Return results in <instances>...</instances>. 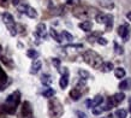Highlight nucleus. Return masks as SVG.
<instances>
[{
    "instance_id": "c9c22d12",
    "label": "nucleus",
    "mask_w": 131,
    "mask_h": 118,
    "mask_svg": "<svg viewBox=\"0 0 131 118\" xmlns=\"http://www.w3.org/2000/svg\"><path fill=\"white\" fill-rule=\"evenodd\" d=\"M8 0H0V6H7Z\"/></svg>"
},
{
    "instance_id": "6ab92c4d",
    "label": "nucleus",
    "mask_w": 131,
    "mask_h": 118,
    "mask_svg": "<svg viewBox=\"0 0 131 118\" xmlns=\"http://www.w3.org/2000/svg\"><path fill=\"white\" fill-rule=\"evenodd\" d=\"M125 75H126V72H125V70H124L123 67H117V69H114V76L117 78H124Z\"/></svg>"
},
{
    "instance_id": "0eeeda50",
    "label": "nucleus",
    "mask_w": 131,
    "mask_h": 118,
    "mask_svg": "<svg viewBox=\"0 0 131 118\" xmlns=\"http://www.w3.org/2000/svg\"><path fill=\"white\" fill-rule=\"evenodd\" d=\"M18 10H19V12H22V13H25L28 17H30V18H36L37 17V12H36V10L34 7H31V6H29V5L24 4V5H20L19 7H18Z\"/></svg>"
},
{
    "instance_id": "2f4dec72",
    "label": "nucleus",
    "mask_w": 131,
    "mask_h": 118,
    "mask_svg": "<svg viewBox=\"0 0 131 118\" xmlns=\"http://www.w3.org/2000/svg\"><path fill=\"white\" fill-rule=\"evenodd\" d=\"M52 63L54 64V66L58 69V70H60V60L58 58H53L52 59Z\"/></svg>"
},
{
    "instance_id": "cd10ccee",
    "label": "nucleus",
    "mask_w": 131,
    "mask_h": 118,
    "mask_svg": "<svg viewBox=\"0 0 131 118\" xmlns=\"http://www.w3.org/2000/svg\"><path fill=\"white\" fill-rule=\"evenodd\" d=\"M78 75L82 77V80H88L90 78V75H89V72L85 70H78Z\"/></svg>"
},
{
    "instance_id": "72a5a7b5",
    "label": "nucleus",
    "mask_w": 131,
    "mask_h": 118,
    "mask_svg": "<svg viewBox=\"0 0 131 118\" xmlns=\"http://www.w3.org/2000/svg\"><path fill=\"white\" fill-rule=\"evenodd\" d=\"M76 114H77V117L78 118H87V114L84 113V112H82V111H77Z\"/></svg>"
},
{
    "instance_id": "393cba45",
    "label": "nucleus",
    "mask_w": 131,
    "mask_h": 118,
    "mask_svg": "<svg viewBox=\"0 0 131 118\" xmlns=\"http://www.w3.org/2000/svg\"><path fill=\"white\" fill-rule=\"evenodd\" d=\"M27 55H28L30 59H36L39 57V53H37L35 50H28V51H27Z\"/></svg>"
},
{
    "instance_id": "f704fd0d",
    "label": "nucleus",
    "mask_w": 131,
    "mask_h": 118,
    "mask_svg": "<svg viewBox=\"0 0 131 118\" xmlns=\"http://www.w3.org/2000/svg\"><path fill=\"white\" fill-rule=\"evenodd\" d=\"M80 4V0H68V5H76Z\"/></svg>"
},
{
    "instance_id": "a211bd4d",
    "label": "nucleus",
    "mask_w": 131,
    "mask_h": 118,
    "mask_svg": "<svg viewBox=\"0 0 131 118\" xmlns=\"http://www.w3.org/2000/svg\"><path fill=\"white\" fill-rule=\"evenodd\" d=\"M119 88L122 91H126L131 88V78H125L119 83Z\"/></svg>"
},
{
    "instance_id": "7c9ffc66",
    "label": "nucleus",
    "mask_w": 131,
    "mask_h": 118,
    "mask_svg": "<svg viewBox=\"0 0 131 118\" xmlns=\"http://www.w3.org/2000/svg\"><path fill=\"white\" fill-rule=\"evenodd\" d=\"M114 47H115V53H117V54H123V53H124L123 47H122V46H119L117 42H114Z\"/></svg>"
},
{
    "instance_id": "423d86ee",
    "label": "nucleus",
    "mask_w": 131,
    "mask_h": 118,
    "mask_svg": "<svg viewBox=\"0 0 131 118\" xmlns=\"http://www.w3.org/2000/svg\"><path fill=\"white\" fill-rule=\"evenodd\" d=\"M118 35L123 39V41H127L130 39V35H131V28L129 24H122L118 27Z\"/></svg>"
},
{
    "instance_id": "dca6fc26",
    "label": "nucleus",
    "mask_w": 131,
    "mask_h": 118,
    "mask_svg": "<svg viewBox=\"0 0 131 118\" xmlns=\"http://www.w3.org/2000/svg\"><path fill=\"white\" fill-rule=\"evenodd\" d=\"M99 4L101 7L107 8V10H113L114 8V3L112 0H99Z\"/></svg>"
},
{
    "instance_id": "4468645a",
    "label": "nucleus",
    "mask_w": 131,
    "mask_h": 118,
    "mask_svg": "<svg viewBox=\"0 0 131 118\" xmlns=\"http://www.w3.org/2000/svg\"><path fill=\"white\" fill-rule=\"evenodd\" d=\"M41 66H42L41 60H39V59L34 60V63H32V65H31V69H30V74H31V75H36V74L40 71Z\"/></svg>"
},
{
    "instance_id": "5701e85b",
    "label": "nucleus",
    "mask_w": 131,
    "mask_h": 118,
    "mask_svg": "<svg viewBox=\"0 0 131 118\" xmlns=\"http://www.w3.org/2000/svg\"><path fill=\"white\" fill-rule=\"evenodd\" d=\"M49 34H51V36H52V37H53L54 40H56L57 42H61V41H63L61 36H60L59 34L56 32V29H53V28H52V29H49Z\"/></svg>"
},
{
    "instance_id": "9d476101",
    "label": "nucleus",
    "mask_w": 131,
    "mask_h": 118,
    "mask_svg": "<svg viewBox=\"0 0 131 118\" xmlns=\"http://www.w3.org/2000/svg\"><path fill=\"white\" fill-rule=\"evenodd\" d=\"M102 102H103V96L102 95H96L93 100H87L85 104H87V106L89 107V109H94V107L100 106Z\"/></svg>"
},
{
    "instance_id": "b1692460",
    "label": "nucleus",
    "mask_w": 131,
    "mask_h": 118,
    "mask_svg": "<svg viewBox=\"0 0 131 118\" xmlns=\"http://www.w3.org/2000/svg\"><path fill=\"white\" fill-rule=\"evenodd\" d=\"M107 17H108V15H106V13H99V15L96 16V21H97V23H100V24H105L106 21H107Z\"/></svg>"
},
{
    "instance_id": "4c0bfd02",
    "label": "nucleus",
    "mask_w": 131,
    "mask_h": 118,
    "mask_svg": "<svg viewBox=\"0 0 131 118\" xmlns=\"http://www.w3.org/2000/svg\"><path fill=\"white\" fill-rule=\"evenodd\" d=\"M126 18H127V19H129V21H130V22H131V11H129V12H127V13H126Z\"/></svg>"
},
{
    "instance_id": "aec40b11",
    "label": "nucleus",
    "mask_w": 131,
    "mask_h": 118,
    "mask_svg": "<svg viewBox=\"0 0 131 118\" xmlns=\"http://www.w3.org/2000/svg\"><path fill=\"white\" fill-rule=\"evenodd\" d=\"M54 94H56V91H54L53 88H47V89H45V91L42 92V96L48 98V99L53 98V96H54Z\"/></svg>"
},
{
    "instance_id": "1a4fd4ad",
    "label": "nucleus",
    "mask_w": 131,
    "mask_h": 118,
    "mask_svg": "<svg viewBox=\"0 0 131 118\" xmlns=\"http://www.w3.org/2000/svg\"><path fill=\"white\" fill-rule=\"evenodd\" d=\"M32 116V107L31 104L29 101H24L22 104V117L23 118H29Z\"/></svg>"
},
{
    "instance_id": "412c9836",
    "label": "nucleus",
    "mask_w": 131,
    "mask_h": 118,
    "mask_svg": "<svg viewBox=\"0 0 131 118\" xmlns=\"http://www.w3.org/2000/svg\"><path fill=\"white\" fill-rule=\"evenodd\" d=\"M105 25H106V32H111L112 28H113V16H112V15H108Z\"/></svg>"
},
{
    "instance_id": "c756f323",
    "label": "nucleus",
    "mask_w": 131,
    "mask_h": 118,
    "mask_svg": "<svg viewBox=\"0 0 131 118\" xmlns=\"http://www.w3.org/2000/svg\"><path fill=\"white\" fill-rule=\"evenodd\" d=\"M97 43L101 45V46H106V45L108 43V40L105 39V37H102V36H100V37H97Z\"/></svg>"
},
{
    "instance_id": "4be33fe9",
    "label": "nucleus",
    "mask_w": 131,
    "mask_h": 118,
    "mask_svg": "<svg viewBox=\"0 0 131 118\" xmlns=\"http://www.w3.org/2000/svg\"><path fill=\"white\" fill-rule=\"evenodd\" d=\"M41 82H42V84H43V86H47L48 87L52 82H53V80H52L51 76L46 74V75H42V77H41Z\"/></svg>"
},
{
    "instance_id": "9b49d317",
    "label": "nucleus",
    "mask_w": 131,
    "mask_h": 118,
    "mask_svg": "<svg viewBox=\"0 0 131 118\" xmlns=\"http://www.w3.org/2000/svg\"><path fill=\"white\" fill-rule=\"evenodd\" d=\"M7 84H8V77L6 75V72L4 71V69L0 66V92L4 91Z\"/></svg>"
},
{
    "instance_id": "ddd939ff",
    "label": "nucleus",
    "mask_w": 131,
    "mask_h": 118,
    "mask_svg": "<svg viewBox=\"0 0 131 118\" xmlns=\"http://www.w3.org/2000/svg\"><path fill=\"white\" fill-rule=\"evenodd\" d=\"M82 96V91H81L80 88H72L71 91H70V98L73 100V101H77L78 99Z\"/></svg>"
},
{
    "instance_id": "a878e982",
    "label": "nucleus",
    "mask_w": 131,
    "mask_h": 118,
    "mask_svg": "<svg viewBox=\"0 0 131 118\" xmlns=\"http://www.w3.org/2000/svg\"><path fill=\"white\" fill-rule=\"evenodd\" d=\"M126 114L127 112L125 110H123V109H119V110L115 111V116L118 118H126Z\"/></svg>"
},
{
    "instance_id": "f3484780",
    "label": "nucleus",
    "mask_w": 131,
    "mask_h": 118,
    "mask_svg": "<svg viewBox=\"0 0 131 118\" xmlns=\"http://www.w3.org/2000/svg\"><path fill=\"white\" fill-rule=\"evenodd\" d=\"M113 64L111 62H106V63H102L101 64V66H100L99 70H101L102 72H110V71L113 70Z\"/></svg>"
},
{
    "instance_id": "bb28decb",
    "label": "nucleus",
    "mask_w": 131,
    "mask_h": 118,
    "mask_svg": "<svg viewBox=\"0 0 131 118\" xmlns=\"http://www.w3.org/2000/svg\"><path fill=\"white\" fill-rule=\"evenodd\" d=\"M100 35H101V33L100 32H94L90 36H88V41H89V42H93L95 39L97 40V37H100Z\"/></svg>"
},
{
    "instance_id": "f257e3e1",
    "label": "nucleus",
    "mask_w": 131,
    "mask_h": 118,
    "mask_svg": "<svg viewBox=\"0 0 131 118\" xmlns=\"http://www.w3.org/2000/svg\"><path fill=\"white\" fill-rule=\"evenodd\" d=\"M20 98H22L20 92L19 91H15L13 93H11V94L6 98L5 102L1 105V106H0V109L3 110V112H4V113L13 114L17 111V107L19 106Z\"/></svg>"
},
{
    "instance_id": "39448f33",
    "label": "nucleus",
    "mask_w": 131,
    "mask_h": 118,
    "mask_svg": "<svg viewBox=\"0 0 131 118\" xmlns=\"http://www.w3.org/2000/svg\"><path fill=\"white\" fill-rule=\"evenodd\" d=\"M124 98H125V94H124V93H115L113 96H110V98L107 99L106 106L103 107V111H108V110H111L112 107L118 106L120 102L124 100Z\"/></svg>"
},
{
    "instance_id": "20e7f679",
    "label": "nucleus",
    "mask_w": 131,
    "mask_h": 118,
    "mask_svg": "<svg viewBox=\"0 0 131 118\" xmlns=\"http://www.w3.org/2000/svg\"><path fill=\"white\" fill-rule=\"evenodd\" d=\"M3 21H4V24L6 25V28H7V30L10 32L11 36H16V34H17L16 22H15V19H13V17H12L11 13L4 12V13H3Z\"/></svg>"
},
{
    "instance_id": "c85d7f7f",
    "label": "nucleus",
    "mask_w": 131,
    "mask_h": 118,
    "mask_svg": "<svg viewBox=\"0 0 131 118\" xmlns=\"http://www.w3.org/2000/svg\"><path fill=\"white\" fill-rule=\"evenodd\" d=\"M61 36H64V37H65V40H68V41H72V40H73V36H72L70 33L66 32V30H63Z\"/></svg>"
},
{
    "instance_id": "6e6552de",
    "label": "nucleus",
    "mask_w": 131,
    "mask_h": 118,
    "mask_svg": "<svg viewBox=\"0 0 131 118\" xmlns=\"http://www.w3.org/2000/svg\"><path fill=\"white\" fill-rule=\"evenodd\" d=\"M61 72V77L59 81V86L61 89H65L69 84V70L66 67H63V70H60Z\"/></svg>"
},
{
    "instance_id": "473e14b6",
    "label": "nucleus",
    "mask_w": 131,
    "mask_h": 118,
    "mask_svg": "<svg viewBox=\"0 0 131 118\" xmlns=\"http://www.w3.org/2000/svg\"><path fill=\"white\" fill-rule=\"evenodd\" d=\"M102 112H103V107H102V109H101V107H100V109H96V107H94V109H93V114H95V116L101 114Z\"/></svg>"
},
{
    "instance_id": "7ed1b4c3",
    "label": "nucleus",
    "mask_w": 131,
    "mask_h": 118,
    "mask_svg": "<svg viewBox=\"0 0 131 118\" xmlns=\"http://www.w3.org/2000/svg\"><path fill=\"white\" fill-rule=\"evenodd\" d=\"M48 114L51 118H60L64 114L63 104L57 98H51L48 101Z\"/></svg>"
},
{
    "instance_id": "f8f14e48",
    "label": "nucleus",
    "mask_w": 131,
    "mask_h": 118,
    "mask_svg": "<svg viewBox=\"0 0 131 118\" xmlns=\"http://www.w3.org/2000/svg\"><path fill=\"white\" fill-rule=\"evenodd\" d=\"M36 35L39 36V37H42V39L47 37V28H46V24L45 23L37 24V27H36Z\"/></svg>"
},
{
    "instance_id": "f03ea898",
    "label": "nucleus",
    "mask_w": 131,
    "mask_h": 118,
    "mask_svg": "<svg viewBox=\"0 0 131 118\" xmlns=\"http://www.w3.org/2000/svg\"><path fill=\"white\" fill-rule=\"evenodd\" d=\"M83 59L89 66H91L93 69H97V70L100 69L101 64L103 63L102 57L99 53H96L95 51H93V50H87V51L84 52Z\"/></svg>"
},
{
    "instance_id": "e433bc0d",
    "label": "nucleus",
    "mask_w": 131,
    "mask_h": 118,
    "mask_svg": "<svg viewBox=\"0 0 131 118\" xmlns=\"http://www.w3.org/2000/svg\"><path fill=\"white\" fill-rule=\"evenodd\" d=\"M20 4V0H12V5H15V6H18Z\"/></svg>"
},
{
    "instance_id": "58836bf2",
    "label": "nucleus",
    "mask_w": 131,
    "mask_h": 118,
    "mask_svg": "<svg viewBox=\"0 0 131 118\" xmlns=\"http://www.w3.org/2000/svg\"><path fill=\"white\" fill-rule=\"evenodd\" d=\"M129 111H130V113H131V98H130V100H129Z\"/></svg>"
},
{
    "instance_id": "2eb2a0df",
    "label": "nucleus",
    "mask_w": 131,
    "mask_h": 118,
    "mask_svg": "<svg viewBox=\"0 0 131 118\" xmlns=\"http://www.w3.org/2000/svg\"><path fill=\"white\" fill-rule=\"evenodd\" d=\"M78 28L84 30V32H90L93 29V22L91 21H83V22H81L78 24Z\"/></svg>"
},
{
    "instance_id": "ea45409f",
    "label": "nucleus",
    "mask_w": 131,
    "mask_h": 118,
    "mask_svg": "<svg viewBox=\"0 0 131 118\" xmlns=\"http://www.w3.org/2000/svg\"><path fill=\"white\" fill-rule=\"evenodd\" d=\"M102 118H103V117H102Z\"/></svg>"
}]
</instances>
